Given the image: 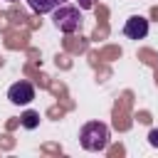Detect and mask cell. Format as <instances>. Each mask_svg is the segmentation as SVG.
Listing matches in <instances>:
<instances>
[{
	"label": "cell",
	"mask_w": 158,
	"mask_h": 158,
	"mask_svg": "<svg viewBox=\"0 0 158 158\" xmlns=\"http://www.w3.org/2000/svg\"><path fill=\"white\" fill-rule=\"evenodd\" d=\"M37 123H40L37 111H25V114H22V126H25V128H35Z\"/></svg>",
	"instance_id": "obj_6"
},
{
	"label": "cell",
	"mask_w": 158,
	"mask_h": 158,
	"mask_svg": "<svg viewBox=\"0 0 158 158\" xmlns=\"http://www.w3.org/2000/svg\"><path fill=\"white\" fill-rule=\"evenodd\" d=\"M27 2H30V7H32L35 12L47 15V12H54L59 5H64L67 0H27Z\"/></svg>",
	"instance_id": "obj_5"
},
{
	"label": "cell",
	"mask_w": 158,
	"mask_h": 158,
	"mask_svg": "<svg viewBox=\"0 0 158 158\" xmlns=\"http://www.w3.org/2000/svg\"><path fill=\"white\" fill-rule=\"evenodd\" d=\"M94 2H96V0H79V7H81V10H91Z\"/></svg>",
	"instance_id": "obj_8"
},
{
	"label": "cell",
	"mask_w": 158,
	"mask_h": 158,
	"mask_svg": "<svg viewBox=\"0 0 158 158\" xmlns=\"http://www.w3.org/2000/svg\"><path fill=\"white\" fill-rule=\"evenodd\" d=\"M148 141H151V146H156V148H158V128H153V131L148 133Z\"/></svg>",
	"instance_id": "obj_7"
},
{
	"label": "cell",
	"mask_w": 158,
	"mask_h": 158,
	"mask_svg": "<svg viewBox=\"0 0 158 158\" xmlns=\"http://www.w3.org/2000/svg\"><path fill=\"white\" fill-rule=\"evenodd\" d=\"M52 22L59 32H67V35H74L81 30V10L79 7H72V5H59L52 15Z\"/></svg>",
	"instance_id": "obj_2"
},
{
	"label": "cell",
	"mask_w": 158,
	"mask_h": 158,
	"mask_svg": "<svg viewBox=\"0 0 158 158\" xmlns=\"http://www.w3.org/2000/svg\"><path fill=\"white\" fill-rule=\"evenodd\" d=\"M123 35H126L128 40H143V37L148 35V20L141 17V15L128 17L126 25H123Z\"/></svg>",
	"instance_id": "obj_4"
},
{
	"label": "cell",
	"mask_w": 158,
	"mask_h": 158,
	"mask_svg": "<svg viewBox=\"0 0 158 158\" xmlns=\"http://www.w3.org/2000/svg\"><path fill=\"white\" fill-rule=\"evenodd\" d=\"M79 143L84 151H104L109 146V126L101 121H89L79 131Z\"/></svg>",
	"instance_id": "obj_1"
},
{
	"label": "cell",
	"mask_w": 158,
	"mask_h": 158,
	"mask_svg": "<svg viewBox=\"0 0 158 158\" xmlns=\"http://www.w3.org/2000/svg\"><path fill=\"white\" fill-rule=\"evenodd\" d=\"M7 99L12 101V104H30L32 99H35V86L30 84V81H15L10 89H7Z\"/></svg>",
	"instance_id": "obj_3"
},
{
	"label": "cell",
	"mask_w": 158,
	"mask_h": 158,
	"mask_svg": "<svg viewBox=\"0 0 158 158\" xmlns=\"http://www.w3.org/2000/svg\"><path fill=\"white\" fill-rule=\"evenodd\" d=\"M7 2H15V0H7Z\"/></svg>",
	"instance_id": "obj_9"
}]
</instances>
